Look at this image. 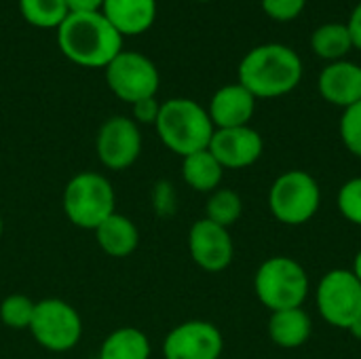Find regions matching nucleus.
<instances>
[{
    "instance_id": "nucleus-6",
    "label": "nucleus",
    "mask_w": 361,
    "mask_h": 359,
    "mask_svg": "<svg viewBox=\"0 0 361 359\" xmlns=\"http://www.w3.org/2000/svg\"><path fill=\"white\" fill-rule=\"evenodd\" d=\"M61 205L63 214L74 226L95 231L106 218L114 214L116 197L106 176L95 171H82L66 184Z\"/></svg>"
},
{
    "instance_id": "nucleus-20",
    "label": "nucleus",
    "mask_w": 361,
    "mask_h": 359,
    "mask_svg": "<svg viewBox=\"0 0 361 359\" xmlns=\"http://www.w3.org/2000/svg\"><path fill=\"white\" fill-rule=\"evenodd\" d=\"M99 359H150V341L137 328H118L102 343Z\"/></svg>"
},
{
    "instance_id": "nucleus-2",
    "label": "nucleus",
    "mask_w": 361,
    "mask_h": 359,
    "mask_svg": "<svg viewBox=\"0 0 361 359\" xmlns=\"http://www.w3.org/2000/svg\"><path fill=\"white\" fill-rule=\"evenodd\" d=\"M59 51L80 68H106L121 51L123 36L99 13H70L57 28Z\"/></svg>"
},
{
    "instance_id": "nucleus-35",
    "label": "nucleus",
    "mask_w": 361,
    "mask_h": 359,
    "mask_svg": "<svg viewBox=\"0 0 361 359\" xmlns=\"http://www.w3.org/2000/svg\"><path fill=\"white\" fill-rule=\"evenodd\" d=\"M197 2H209V0H197Z\"/></svg>"
},
{
    "instance_id": "nucleus-16",
    "label": "nucleus",
    "mask_w": 361,
    "mask_h": 359,
    "mask_svg": "<svg viewBox=\"0 0 361 359\" xmlns=\"http://www.w3.org/2000/svg\"><path fill=\"white\" fill-rule=\"evenodd\" d=\"M102 15L125 36H140L154 25L157 0H104Z\"/></svg>"
},
{
    "instance_id": "nucleus-7",
    "label": "nucleus",
    "mask_w": 361,
    "mask_h": 359,
    "mask_svg": "<svg viewBox=\"0 0 361 359\" xmlns=\"http://www.w3.org/2000/svg\"><path fill=\"white\" fill-rule=\"evenodd\" d=\"M322 320L338 330H349L361 320V281L351 269L328 271L315 288Z\"/></svg>"
},
{
    "instance_id": "nucleus-19",
    "label": "nucleus",
    "mask_w": 361,
    "mask_h": 359,
    "mask_svg": "<svg viewBox=\"0 0 361 359\" xmlns=\"http://www.w3.org/2000/svg\"><path fill=\"white\" fill-rule=\"evenodd\" d=\"M222 176L224 167L207 148L182 159V178L197 193H214L216 188H220Z\"/></svg>"
},
{
    "instance_id": "nucleus-12",
    "label": "nucleus",
    "mask_w": 361,
    "mask_h": 359,
    "mask_svg": "<svg viewBox=\"0 0 361 359\" xmlns=\"http://www.w3.org/2000/svg\"><path fill=\"white\" fill-rule=\"evenodd\" d=\"M188 252L199 269L207 273H222L235 258V243L228 229L201 218L190 226Z\"/></svg>"
},
{
    "instance_id": "nucleus-17",
    "label": "nucleus",
    "mask_w": 361,
    "mask_h": 359,
    "mask_svg": "<svg viewBox=\"0 0 361 359\" xmlns=\"http://www.w3.org/2000/svg\"><path fill=\"white\" fill-rule=\"evenodd\" d=\"M95 241L112 258H127L140 245V231L135 222L123 214H112L95 231Z\"/></svg>"
},
{
    "instance_id": "nucleus-5",
    "label": "nucleus",
    "mask_w": 361,
    "mask_h": 359,
    "mask_svg": "<svg viewBox=\"0 0 361 359\" xmlns=\"http://www.w3.org/2000/svg\"><path fill=\"white\" fill-rule=\"evenodd\" d=\"M322 205L319 182L305 169H288L269 188V209L286 226H300L313 220Z\"/></svg>"
},
{
    "instance_id": "nucleus-10",
    "label": "nucleus",
    "mask_w": 361,
    "mask_h": 359,
    "mask_svg": "<svg viewBox=\"0 0 361 359\" xmlns=\"http://www.w3.org/2000/svg\"><path fill=\"white\" fill-rule=\"evenodd\" d=\"M95 152L99 163L112 171L131 167L142 152L140 125L129 116H110L97 131Z\"/></svg>"
},
{
    "instance_id": "nucleus-34",
    "label": "nucleus",
    "mask_w": 361,
    "mask_h": 359,
    "mask_svg": "<svg viewBox=\"0 0 361 359\" xmlns=\"http://www.w3.org/2000/svg\"><path fill=\"white\" fill-rule=\"evenodd\" d=\"M2 231H4V222H2V216H0V239H2Z\"/></svg>"
},
{
    "instance_id": "nucleus-31",
    "label": "nucleus",
    "mask_w": 361,
    "mask_h": 359,
    "mask_svg": "<svg viewBox=\"0 0 361 359\" xmlns=\"http://www.w3.org/2000/svg\"><path fill=\"white\" fill-rule=\"evenodd\" d=\"M347 28H349L351 40H353V49H360L361 51V2L353 8L351 17L347 21Z\"/></svg>"
},
{
    "instance_id": "nucleus-22",
    "label": "nucleus",
    "mask_w": 361,
    "mask_h": 359,
    "mask_svg": "<svg viewBox=\"0 0 361 359\" xmlns=\"http://www.w3.org/2000/svg\"><path fill=\"white\" fill-rule=\"evenodd\" d=\"M21 17L40 30H57L70 15L66 0H19Z\"/></svg>"
},
{
    "instance_id": "nucleus-18",
    "label": "nucleus",
    "mask_w": 361,
    "mask_h": 359,
    "mask_svg": "<svg viewBox=\"0 0 361 359\" xmlns=\"http://www.w3.org/2000/svg\"><path fill=\"white\" fill-rule=\"evenodd\" d=\"M311 332H313V322L302 307L271 313L269 336H271L273 345H277L281 349L302 347L311 339Z\"/></svg>"
},
{
    "instance_id": "nucleus-1",
    "label": "nucleus",
    "mask_w": 361,
    "mask_h": 359,
    "mask_svg": "<svg viewBox=\"0 0 361 359\" xmlns=\"http://www.w3.org/2000/svg\"><path fill=\"white\" fill-rule=\"evenodd\" d=\"M300 55L281 42H267L245 53L237 76L256 99H275L292 93L302 80Z\"/></svg>"
},
{
    "instance_id": "nucleus-13",
    "label": "nucleus",
    "mask_w": 361,
    "mask_h": 359,
    "mask_svg": "<svg viewBox=\"0 0 361 359\" xmlns=\"http://www.w3.org/2000/svg\"><path fill=\"white\" fill-rule=\"evenodd\" d=\"M207 150L224 169H245L260 161L264 152V140L250 125L216 129Z\"/></svg>"
},
{
    "instance_id": "nucleus-26",
    "label": "nucleus",
    "mask_w": 361,
    "mask_h": 359,
    "mask_svg": "<svg viewBox=\"0 0 361 359\" xmlns=\"http://www.w3.org/2000/svg\"><path fill=\"white\" fill-rule=\"evenodd\" d=\"M338 131H341V140H343L345 148L353 157L361 159V99L357 104L343 110Z\"/></svg>"
},
{
    "instance_id": "nucleus-33",
    "label": "nucleus",
    "mask_w": 361,
    "mask_h": 359,
    "mask_svg": "<svg viewBox=\"0 0 361 359\" xmlns=\"http://www.w3.org/2000/svg\"><path fill=\"white\" fill-rule=\"evenodd\" d=\"M347 332H349V334H351L355 341H361V320H357V322H355V324H353V326H351Z\"/></svg>"
},
{
    "instance_id": "nucleus-25",
    "label": "nucleus",
    "mask_w": 361,
    "mask_h": 359,
    "mask_svg": "<svg viewBox=\"0 0 361 359\" xmlns=\"http://www.w3.org/2000/svg\"><path fill=\"white\" fill-rule=\"evenodd\" d=\"M336 207L347 222L361 226V176L347 180L338 188Z\"/></svg>"
},
{
    "instance_id": "nucleus-30",
    "label": "nucleus",
    "mask_w": 361,
    "mask_h": 359,
    "mask_svg": "<svg viewBox=\"0 0 361 359\" xmlns=\"http://www.w3.org/2000/svg\"><path fill=\"white\" fill-rule=\"evenodd\" d=\"M104 0H66L68 13H99Z\"/></svg>"
},
{
    "instance_id": "nucleus-15",
    "label": "nucleus",
    "mask_w": 361,
    "mask_h": 359,
    "mask_svg": "<svg viewBox=\"0 0 361 359\" xmlns=\"http://www.w3.org/2000/svg\"><path fill=\"white\" fill-rule=\"evenodd\" d=\"M319 95L338 108H349L361 99V66L341 59L328 63L317 78Z\"/></svg>"
},
{
    "instance_id": "nucleus-27",
    "label": "nucleus",
    "mask_w": 361,
    "mask_h": 359,
    "mask_svg": "<svg viewBox=\"0 0 361 359\" xmlns=\"http://www.w3.org/2000/svg\"><path fill=\"white\" fill-rule=\"evenodd\" d=\"M262 11L275 21H292L302 11L307 0H260Z\"/></svg>"
},
{
    "instance_id": "nucleus-32",
    "label": "nucleus",
    "mask_w": 361,
    "mask_h": 359,
    "mask_svg": "<svg viewBox=\"0 0 361 359\" xmlns=\"http://www.w3.org/2000/svg\"><path fill=\"white\" fill-rule=\"evenodd\" d=\"M351 271H353V275H355V277L361 281V250L355 254V258H353V267H351Z\"/></svg>"
},
{
    "instance_id": "nucleus-3",
    "label": "nucleus",
    "mask_w": 361,
    "mask_h": 359,
    "mask_svg": "<svg viewBox=\"0 0 361 359\" xmlns=\"http://www.w3.org/2000/svg\"><path fill=\"white\" fill-rule=\"evenodd\" d=\"M154 127L163 146L182 159L205 150L216 131L207 108L188 97H171L163 102Z\"/></svg>"
},
{
    "instance_id": "nucleus-9",
    "label": "nucleus",
    "mask_w": 361,
    "mask_h": 359,
    "mask_svg": "<svg viewBox=\"0 0 361 359\" xmlns=\"http://www.w3.org/2000/svg\"><path fill=\"white\" fill-rule=\"evenodd\" d=\"M104 72L110 91L131 106L140 99L157 97L161 85L159 70L150 57L137 51H121Z\"/></svg>"
},
{
    "instance_id": "nucleus-28",
    "label": "nucleus",
    "mask_w": 361,
    "mask_h": 359,
    "mask_svg": "<svg viewBox=\"0 0 361 359\" xmlns=\"http://www.w3.org/2000/svg\"><path fill=\"white\" fill-rule=\"evenodd\" d=\"M133 121L137 125H154L161 112V104L157 102V97H146L135 102L133 106Z\"/></svg>"
},
{
    "instance_id": "nucleus-11",
    "label": "nucleus",
    "mask_w": 361,
    "mask_h": 359,
    "mask_svg": "<svg viewBox=\"0 0 361 359\" xmlns=\"http://www.w3.org/2000/svg\"><path fill=\"white\" fill-rule=\"evenodd\" d=\"M224 351L222 332L203 320L176 326L163 341L165 359H220Z\"/></svg>"
},
{
    "instance_id": "nucleus-14",
    "label": "nucleus",
    "mask_w": 361,
    "mask_h": 359,
    "mask_svg": "<svg viewBox=\"0 0 361 359\" xmlns=\"http://www.w3.org/2000/svg\"><path fill=\"white\" fill-rule=\"evenodd\" d=\"M256 112V97L239 83L220 87L207 106V114L216 129L245 127Z\"/></svg>"
},
{
    "instance_id": "nucleus-4",
    "label": "nucleus",
    "mask_w": 361,
    "mask_h": 359,
    "mask_svg": "<svg viewBox=\"0 0 361 359\" xmlns=\"http://www.w3.org/2000/svg\"><path fill=\"white\" fill-rule=\"evenodd\" d=\"M309 290L311 281L305 267L290 256L267 258L254 275V292L271 313L302 307Z\"/></svg>"
},
{
    "instance_id": "nucleus-23",
    "label": "nucleus",
    "mask_w": 361,
    "mask_h": 359,
    "mask_svg": "<svg viewBox=\"0 0 361 359\" xmlns=\"http://www.w3.org/2000/svg\"><path fill=\"white\" fill-rule=\"evenodd\" d=\"M243 214V201L239 193L233 188H216L209 193V199L205 203V218L214 224H220L224 229H231L235 222H239Z\"/></svg>"
},
{
    "instance_id": "nucleus-29",
    "label": "nucleus",
    "mask_w": 361,
    "mask_h": 359,
    "mask_svg": "<svg viewBox=\"0 0 361 359\" xmlns=\"http://www.w3.org/2000/svg\"><path fill=\"white\" fill-rule=\"evenodd\" d=\"M154 205L161 214H171L176 207V193L169 182H161L154 190Z\"/></svg>"
},
{
    "instance_id": "nucleus-21",
    "label": "nucleus",
    "mask_w": 361,
    "mask_h": 359,
    "mask_svg": "<svg viewBox=\"0 0 361 359\" xmlns=\"http://www.w3.org/2000/svg\"><path fill=\"white\" fill-rule=\"evenodd\" d=\"M311 49L317 57L330 63L345 59L347 53L353 49V40H351L347 23H341V21L322 23L311 36Z\"/></svg>"
},
{
    "instance_id": "nucleus-24",
    "label": "nucleus",
    "mask_w": 361,
    "mask_h": 359,
    "mask_svg": "<svg viewBox=\"0 0 361 359\" xmlns=\"http://www.w3.org/2000/svg\"><path fill=\"white\" fill-rule=\"evenodd\" d=\"M36 303L25 294H11L0 305V320L11 330H30Z\"/></svg>"
},
{
    "instance_id": "nucleus-8",
    "label": "nucleus",
    "mask_w": 361,
    "mask_h": 359,
    "mask_svg": "<svg viewBox=\"0 0 361 359\" xmlns=\"http://www.w3.org/2000/svg\"><path fill=\"white\" fill-rule=\"evenodd\" d=\"M30 332L47 351L63 353L78 345L82 336V320L70 303L61 298H44L36 303Z\"/></svg>"
}]
</instances>
